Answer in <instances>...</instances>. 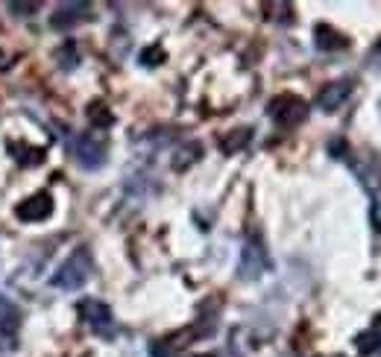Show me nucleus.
I'll return each instance as SVG.
<instances>
[{"mask_svg": "<svg viewBox=\"0 0 381 357\" xmlns=\"http://www.w3.org/2000/svg\"><path fill=\"white\" fill-rule=\"evenodd\" d=\"M91 269H94L91 252L88 249H77L59 269H56V276L50 278V284H53V287H59V290H79L82 284L88 281Z\"/></svg>", "mask_w": 381, "mask_h": 357, "instance_id": "f257e3e1", "label": "nucleus"}, {"mask_svg": "<svg viewBox=\"0 0 381 357\" xmlns=\"http://www.w3.org/2000/svg\"><path fill=\"white\" fill-rule=\"evenodd\" d=\"M106 135L97 129V132H86L79 141H77V147H74V155H77V161L86 167V170H100L106 164Z\"/></svg>", "mask_w": 381, "mask_h": 357, "instance_id": "f03ea898", "label": "nucleus"}, {"mask_svg": "<svg viewBox=\"0 0 381 357\" xmlns=\"http://www.w3.org/2000/svg\"><path fill=\"white\" fill-rule=\"evenodd\" d=\"M267 114L279 123V126H285V129H290V126H300L305 120V114H308V106H305V100L300 97H293V94H281L276 97L270 109H267Z\"/></svg>", "mask_w": 381, "mask_h": 357, "instance_id": "7ed1b4c3", "label": "nucleus"}, {"mask_svg": "<svg viewBox=\"0 0 381 357\" xmlns=\"http://www.w3.org/2000/svg\"><path fill=\"white\" fill-rule=\"evenodd\" d=\"M267 249L258 237H249L244 249H241V264H238V273H241L244 281H256L264 269H267Z\"/></svg>", "mask_w": 381, "mask_h": 357, "instance_id": "20e7f679", "label": "nucleus"}, {"mask_svg": "<svg viewBox=\"0 0 381 357\" xmlns=\"http://www.w3.org/2000/svg\"><path fill=\"white\" fill-rule=\"evenodd\" d=\"M352 88H355V82H352V79L329 82L326 88H322V91L317 94V109H320V111H337V109H341V106L346 103V100H349Z\"/></svg>", "mask_w": 381, "mask_h": 357, "instance_id": "39448f33", "label": "nucleus"}, {"mask_svg": "<svg viewBox=\"0 0 381 357\" xmlns=\"http://www.w3.org/2000/svg\"><path fill=\"white\" fill-rule=\"evenodd\" d=\"M15 214L24 223H41L53 214V199H50V193H36L30 199H24V203H18Z\"/></svg>", "mask_w": 381, "mask_h": 357, "instance_id": "423d86ee", "label": "nucleus"}, {"mask_svg": "<svg viewBox=\"0 0 381 357\" xmlns=\"http://www.w3.org/2000/svg\"><path fill=\"white\" fill-rule=\"evenodd\" d=\"M79 317L86 319L91 328H97V331H106V328H111V308L106 302H97V299H86V302H79Z\"/></svg>", "mask_w": 381, "mask_h": 357, "instance_id": "0eeeda50", "label": "nucleus"}, {"mask_svg": "<svg viewBox=\"0 0 381 357\" xmlns=\"http://www.w3.org/2000/svg\"><path fill=\"white\" fill-rule=\"evenodd\" d=\"M88 12H91L88 3H62L59 9H56V15L50 18V26L53 30H70V26L86 21Z\"/></svg>", "mask_w": 381, "mask_h": 357, "instance_id": "6e6552de", "label": "nucleus"}, {"mask_svg": "<svg viewBox=\"0 0 381 357\" xmlns=\"http://www.w3.org/2000/svg\"><path fill=\"white\" fill-rule=\"evenodd\" d=\"M349 45V38L343 33H337L334 26L329 24H317L314 26V47L322 53H332V50H343Z\"/></svg>", "mask_w": 381, "mask_h": 357, "instance_id": "1a4fd4ad", "label": "nucleus"}, {"mask_svg": "<svg viewBox=\"0 0 381 357\" xmlns=\"http://www.w3.org/2000/svg\"><path fill=\"white\" fill-rule=\"evenodd\" d=\"M56 62H59L62 70H74L79 65V50H77V41H65V45L56 50Z\"/></svg>", "mask_w": 381, "mask_h": 357, "instance_id": "9d476101", "label": "nucleus"}, {"mask_svg": "<svg viewBox=\"0 0 381 357\" xmlns=\"http://www.w3.org/2000/svg\"><path fill=\"white\" fill-rule=\"evenodd\" d=\"M88 120L97 126V129H106V126L115 123V114L109 111V106H103V103H94V106L88 109Z\"/></svg>", "mask_w": 381, "mask_h": 357, "instance_id": "9b49d317", "label": "nucleus"}, {"mask_svg": "<svg viewBox=\"0 0 381 357\" xmlns=\"http://www.w3.org/2000/svg\"><path fill=\"white\" fill-rule=\"evenodd\" d=\"M381 349V334L375 331V328H370V331H364L361 337H358V351L361 354H373V351H378Z\"/></svg>", "mask_w": 381, "mask_h": 357, "instance_id": "f8f14e48", "label": "nucleus"}, {"mask_svg": "<svg viewBox=\"0 0 381 357\" xmlns=\"http://www.w3.org/2000/svg\"><path fill=\"white\" fill-rule=\"evenodd\" d=\"M200 144H188L185 150H179L176 152V159H173V170H185L191 161H196V155H200Z\"/></svg>", "mask_w": 381, "mask_h": 357, "instance_id": "ddd939ff", "label": "nucleus"}, {"mask_svg": "<svg viewBox=\"0 0 381 357\" xmlns=\"http://www.w3.org/2000/svg\"><path fill=\"white\" fill-rule=\"evenodd\" d=\"M238 135L235 138H229V141H223V152H235V150H241L244 144H247V141H249V129H235Z\"/></svg>", "mask_w": 381, "mask_h": 357, "instance_id": "4468645a", "label": "nucleus"}, {"mask_svg": "<svg viewBox=\"0 0 381 357\" xmlns=\"http://www.w3.org/2000/svg\"><path fill=\"white\" fill-rule=\"evenodd\" d=\"M164 59V50L156 45V47H147L144 53H141V65H147V68H153V65H159Z\"/></svg>", "mask_w": 381, "mask_h": 357, "instance_id": "2eb2a0df", "label": "nucleus"}, {"mask_svg": "<svg viewBox=\"0 0 381 357\" xmlns=\"http://www.w3.org/2000/svg\"><path fill=\"white\" fill-rule=\"evenodd\" d=\"M9 12L12 15H18V18H30L33 12H38V3H18L15 0V3H9Z\"/></svg>", "mask_w": 381, "mask_h": 357, "instance_id": "dca6fc26", "label": "nucleus"}, {"mask_svg": "<svg viewBox=\"0 0 381 357\" xmlns=\"http://www.w3.org/2000/svg\"><path fill=\"white\" fill-rule=\"evenodd\" d=\"M378 56H381V41H378V45H375V50L370 53V59H378Z\"/></svg>", "mask_w": 381, "mask_h": 357, "instance_id": "f3484780", "label": "nucleus"}]
</instances>
